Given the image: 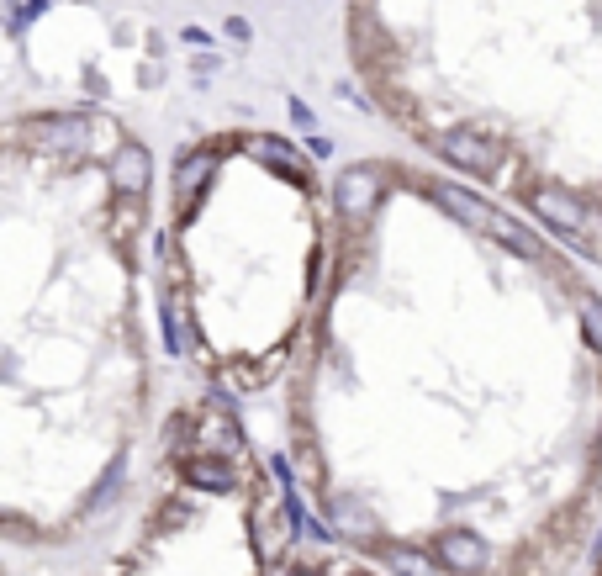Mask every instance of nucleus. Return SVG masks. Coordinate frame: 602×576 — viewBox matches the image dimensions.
<instances>
[{
  "mask_svg": "<svg viewBox=\"0 0 602 576\" xmlns=\"http://www.w3.org/2000/svg\"><path fill=\"white\" fill-rule=\"evenodd\" d=\"M576 318H581V339L602 355V296L597 291H576Z\"/></svg>",
  "mask_w": 602,
  "mask_h": 576,
  "instance_id": "obj_8",
  "label": "nucleus"
},
{
  "mask_svg": "<svg viewBox=\"0 0 602 576\" xmlns=\"http://www.w3.org/2000/svg\"><path fill=\"white\" fill-rule=\"evenodd\" d=\"M523 207H529L566 249L602 254V222H597V201L592 196L566 191L560 180H534L529 191H523Z\"/></svg>",
  "mask_w": 602,
  "mask_h": 576,
  "instance_id": "obj_3",
  "label": "nucleus"
},
{
  "mask_svg": "<svg viewBox=\"0 0 602 576\" xmlns=\"http://www.w3.org/2000/svg\"><path fill=\"white\" fill-rule=\"evenodd\" d=\"M428 555L444 566V576H481L486 566H492V545H486L476 529H465V524L439 529L434 545H428Z\"/></svg>",
  "mask_w": 602,
  "mask_h": 576,
  "instance_id": "obj_5",
  "label": "nucleus"
},
{
  "mask_svg": "<svg viewBox=\"0 0 602 576\" xmlns=\"http://www.w3.org/2000/svg\"><path fill=\"white\" fill-rule=\"evenodd\" d=\"M434 154L449 164V170L486 180V175H497L507 164V138H497L492 127H481V122H455V127H444V133L434 138Z\"/></svg>",
  "mask_w": 602,
  "mask_h": 576,
  "instance_id": "obj_4",
  "label": "nucleus"
},
{
  "mask_svg": "<svg viewBox=\"0 0 602 576\" xmlns=\"http://www.w3.org/2000/svg\"><path fill=\"white\" fill-rule=\"evenodd\" d=\"M428 201H434L439 212H449L455 222H465V228H486V222L497 217V207H492V201H486V196L465 191V185H449V180L428 185Z\"/></svg>",
  "mask_w": 602,
  "mask_h": 576,
  "instance_id": "obj_6",
  "label": "nucleus"
},
{
  "mask_svg": "<svg viewBox=\"0 0 602 576\" xmlns=\"http://www.w3.org/2000/svg\"><path fill=\"white\" fill-rule=\"evenodd\" d=\"M296 545L291 492L243 434L233 397L191 386L164 407L122 503L48 576H280Z\"/></svg>",
  "mask_w": 602,
  "mask_h": 576,
  "instance_id": "obj_2",
  "label": "nucleus"
},
{
  "mask_svg": "<svg viewBox=\"0 0 602 576\" xmlns=\"http://www.w3.org/2000/svg\"><path fill=\"white\" fill-rule=\"evenodd\" d=\"M148 154L101 111L0 122V550L53 566L159 434Z\"/></svg>",
  "mask_w": 602,
  "mask_h": 576,
  "instance_id": "obj_1",
  "label": "nucleus"
},
{
  "mask_svg": "<svg viewBox=\"0 0 602 576\" xmlns=\"http://www.w3.org/2000/svg\"><path fill=\"white\" fill-rule=\"evenodd\" d=\"M592 555H597V561H602V529H597V545H592Z\"/></svg>",
  "mask_w": 602,
  "mask_h": 576,
  "instance_id": "obj_10",
  "label": "nucleus"
},
{
  "mask_svg": "<svg viewBox=\"0 0 602 576\" xmlns=\"http://www.w3.org/2000/svg\"><path fill=\"white\" fill-rule=\"evenodd\" d=\"M486 238H497V244L507 249V254H518V259H529V265H550V249H544V238L529 228V222H513L507 212H497L492 222L481 228Z\"/></svg>",
  "mask_w": 602,
  "mask_h": 576,
  "instance_id": "obj_7",
  "label": "nucleus"
},
{
  "mask_svg": "<svg viewBox=\"0 0 602 576\" xmlns=\"http://www.w3.org/2000/svg\"><path fill=\"white\" fill-rule=\"evenodd\" d=\"M0 576H16V571H11V566H6V550H0Z\"/></svg>",
  "mask_w": 602,
  "mask_h": 576,
  "instance_id": "obj_9",
  "label": "nucleus"
}]
</instances>
